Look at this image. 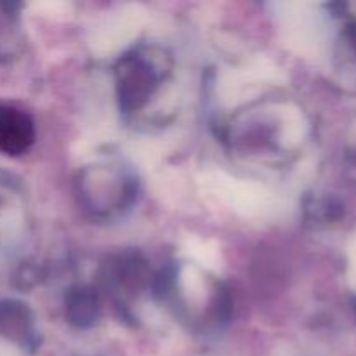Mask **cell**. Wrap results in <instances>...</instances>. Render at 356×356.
<instances>
[{
  "label": "cell",
  "instance_id": "cell-1",
  "mask_svg": "<svg viewBox=\"0 0 356 356\" xmlns=\"http://www.w3.org/2000/svg\"><path fill=\"white\" fill-rule=\"evenodd\" d=\"M80 195L94 212H111L125 207L136 195V183L115 169L87 170L80 183Z\"/></svg>",
  "mask_w": 356,
  "mask_h": 356
},
{
  "label": "cell",
  "instance_id": "cell-2",
  "mask_svg": "<svg viewBox=\"0 0 356 356\" xmlns=\"http://www.w3.org/2000/svg\"><path fill=\"white\" fill-rule=\"evenodd\" d=\"M117 92L124 111H134L145 106L159 86V72L141 54L125 56L117 66Z\"/></svg>",
  "mask_w": 356,
  "mask_h": 356
},
{
  "label": "cell",
  "instance_id": "cell-3",
  "mask_svg": "<svg viewBox=\"0 0 356 356\" xmlns=\"http://www.w3.org/2000/svg\"><path fill=\"white\" fill-rule=\"evenodd\" d=\"M35 141V125L30 115L14 106L0 104V152L17 156Z\"/></svg>",
  "mask_w": 356,
  "mask_h": 356
},
{
  "label": "cell",
  "instance_id": "cell-4",
  "mask_svg": "<svg viewBox=\"0 0 356 356\" xmlns=\"http://www.w3.org/2000/svg\"><path fill=\"white\" fill-rule=\"evenodd\" d=\"M65 313L68 322L80 329L96 323L99 316V299L96 292L83 285L70 289L65 298Z\"/></svg>",
  "mask_w": 356,
  "mask_h": 356
},
{
  "label": "cell",
  "instance_id": "cell-5",
  "mask_svg": "<svg viewBox=\"0 0 356 356\" xmlns=\"http://www.w3.org/2000/svg\"><path fill=\"white\" fill-rule=\"evenodd\" d=\"M33 332V315L19 301H0V336L13 341H23Z\"/></svg>",
  "mask_w": 356,
  "mask_h": 356
},
{
  "label": "cell",
  "instance_id": "cell-6",
  "mask_svg": "<svg viewBox=\"0 0 356 356\" xmlns=\"http://www.w3.org/2000/svg\"><path fill=\"white\" fill-rule=\"evenodd\" d=\"M111 282L122 289L138 287L145 277V263L138 254L131 256H118V259L111 264Z\"/></svg>",
  "mask_w": 356,
  "mask_h": 356
}]
</instances>
